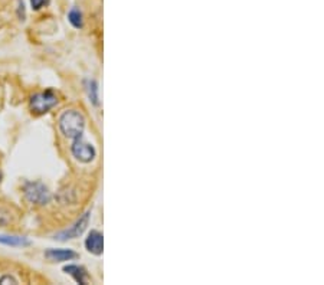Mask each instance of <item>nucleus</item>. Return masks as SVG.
<instances>
[{
	"instance_id": "obj_1",
	"label": "nucleus",
	"mask_w": 324,
	"mask_h": 285,
	"mask_svg": "<svg viewBox=\"0 0 324 285\" xmlns=\"http://www.w3.org/2000/svg\"><path fill=\"white\" fill-rule=\"evenodd\" d=\"M59 128L68 139L81 137L85 130V118L80 111L67 110L59 117Z\"/></svg>"
},
{
	"instance_id": "obj_2",
	"label": "nucleus",
	"mask_w": 324,
	"mask_h": 285,
	"mask_svg": "<svg viewBox=\"0 0 324 285\" xmlns=\"http://www.w3.org/2000/svg\"><path fill=\"white\" fill-rule=\"evenodd\" d=\"M56 104H58V97L52 89H46L44 92H37V94L32 95L29 101L30 110H32V112H35L36 116L46 114Z\"/></svg>"
},
{
	"instance_id": "obj_3",
	"label": "nucleus",
	"mask_w": 324,
	"mask_h": 285,
	"mask_svg": "<svg viewBox=\"0 0 324 285\" xmlns=\"http://www.w3.org/2000/svg\"><path fill=\"white\" fill-rule=\"evenodd\" d=\"M25 196L33 205L44 206L51 202V193L44 183L28 182L25 184Z\"/></svg>"
},
{
	"instance_id": "obj_4",
	"label": "nucleus",
	"mask_w": 324,
	"mask_h": 285,
	"mask_svg": "<svg viewBox=\"0 0 324 285\" xmlns=\"http://www.w3.org/2000/svg\"><path fill=\"white\" fill-rule=\"evenodd\" d=\"M89 218H91V212H85L80 219L75 222L72 226L69 227V229H65V231L58 232V234L53 236V239H56V241H68V239L80 238V236L85 232L87 226H88Z\"/></svg>"
},
{
	"instance_id": "obj_5",
	"label": "nucleus",
	"mask_w": 324,
	"mask_h": 285,
	"mask_svg": "<svg viewBox=\"0 0 324 285\" xmlns=\"http://www.w3.org/2000/svg\"><path fill=\"white\" fill-rule=\"evenodd\" d=\"M71 151L74 154V157L78 161L81 163H89L96 159L97 151L92 144H89L87 141H84V139L81 137H77L74 139V143H72V147H71Z\"/></svg>"
},
{
	"instance_id": "obj_6",
	"label": "nucleus",
	"mask_w": 324,
	"mask_h": 285,
	"mask_svg": "<svg viewBox=\"0 0 324 285\" xmlns=\"http://www.w3.org/2000/svg\"><path fill=\"white\" fill-rule=\"evenodd\" d=\"M85 248L92 255H101L104 251V236L98 231H91L85 239Z\"/></svg>"
},
{
	"instance_id": "obj_7",
	"label": "nucleus",
	"mask_w": 324,
	"mask_h": 285,
	"mask_svg": "<svg viewBox=\"0 0 324 285\" xmlns=\"http://www.w3.org/2000/svg\"><path fill=\"white\" fill-rule=\"evenodd\" d=\"M45 256L53 261V262H65V261H72L75 258H78V254L74 252L72 249H48L45 252Z\"/></svg>"
},
{
	"instance_id": "obj_8",
	"label": "nucleus",
	"mask_w": 324,
	"mask_h": 285,
	"mask_svg": "<svg viewBox=\"0 0 324 285\" xmlns=\"http://www.w3.org/2000/svg\"><path fill=\"white\" fill-rule=\"evenodd\" d=\"M64 272L69 274L78 284L87 285L88 282V272L82 265H74V263L67 265V267H64Z\"/></svg>"
},
{
	"instance_id": "obj_9",
	"label": "nucleus",
	"mask_w": 324,
	"mask_h": 285,
	"mask_svg": "<svg viewBox=\"0 0 324 285\" xmlns=\"http://www.w3.org/2000/svg\"><path fill=\"white\" fill-rule=\"evenodd\" d=\"M0 245L13 246V248H25L30 246L32 242L25 236H16V235H0Z\"/></svg>"
},
{
	"instance_id": "obj_10",
	"label": "nucleus",
	"mask_w": 324,
	"mask_h": 285,
	"mask_svg": "<svg viewBox=\"0 0 324 285\" xmlns=\"http://www.w3.org/2000/svg\"><path fill=\"white\" fill-rule=\"evenodd\" d=\"M85 87H87V92H88V98L91 103L94 105H98V84L94 80H87L85 81Z\"/></svg>"
},
{
	"instance_id": "obj_11",
	"label": "nucleus",
	"mask_w": 324,
	"mask_h": 285,
	"mask_svg": "<svg viewBox=\"0 0 324 285\" xmlns=\"http://www.w3.org/2000/svg\"><path fill=\"white\" fill-rule=\"evenodd\" d=\"M68 19H69V22H71V25H72L74 28H77V29L82 28V13L78 9H72V10L68 13Z\"/></svg>"
},
{
	"instance_id": "obj_12",
	"label": "nucleus",
	"mask_w": 324,
	"mask_h": 285,
	"mask_svg": "<svg viewBox=\"0 0 324 285\" xmlns=\"http://www.w3.org/2000/svg\"><path fill=\"white\" fill-rule=\"evenodd\" d=\"M49 2L51 0H30V5H32L33 10H39V9H42L46 5H49Z\"/></svg>"
},
{
	"instance_id": "obj_13",
	"label": "nucleus",
	"mask_w": 324,
	"mask_h": 285,
	"mask_svg": "<svg viewBox=\"0 0 324 285\" xmlns=\"http://www.w3.org/2000/svg\"><path fill=\"white\" fill-rule=\"evenodd\" d=\"M0 284H17V281L10 275H5V277L0 278Z\"/></svg>"
},
{
	"instance_id": "obj_14",
	"label": "nucleus",
	"mask_w": 324,
	"mask_h": 285,
	"mask_svg": "<svg viewBox=\"0 0 324 285\" xmlns=\"http://www.w3.org/2000/svg\"><path fill=\"white\" fill-rule=\"evenodd\" d=\"M0 177H2V175H0Z\"/></svg>"
}]
</instances>
